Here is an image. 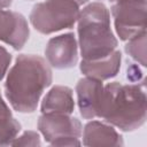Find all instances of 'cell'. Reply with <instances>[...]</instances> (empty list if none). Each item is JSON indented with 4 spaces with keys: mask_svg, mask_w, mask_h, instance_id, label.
Returning a JSON list of instances; mask_svg holds the SVG:
<instances>
[{
    "mask_svg": "<svg viewBox=\"0 0 147 147\" xmlns=\"http://www.w3.org/2000/svg\"><path fill=\"white\" fill-rule=\"evenodd\" d=\"M146 92L144 83L103 85L98 118L124 132H132L146 122Z\"/></svg>",
    "mask_w": 147,
    "mask_h": 147,
    "instance_id": "obj_2",
    "label": "cell"
},
{
    "mask_svg": "<svg viewBox=\"0 0 147 147\" xmlns=\"http://www.w3.org/2000/svg\"><path fill=\"white\" fill-rule=\"evenodd\" d=\"M103 91L102 80L83 77L76 84V95L79 114L85 119H93L98 115V108Z\"/></svg>",
    "mask_w": 147,
    "mask_h": 147,
    "instance_id": "obj_9",
    "label": "cell"
},
{
    "mask_svg": "<svg viewBox=\"0 0 147 147\" xmlns=\"http://www.w3.org/2000/svg\"><path fill=\"white\" fill-rule=\"evenodd\" d=\"M13 3V0H0V9L9 8Z\"/></svg>",
    "mask_w": 147,
    "mask_h": 147,
    "instance_id": "obj_18",
    "label": "cell"
},
{
    "mask_svg": "<svg viewBox=\"0 0 147 147\" xmlns=\"http://www.w3.org/2000/svg\"><path fill=\"white\" fill-rule=\"evenodd\" d=\"M110 14L115 32L123 41L146 30V0H117L111 3Z\"/></svg>",
    "mask_w": 147,
    "mask_h": 147,
    "instance_id": "obj_6",
    "label": "cell"
},
{
    "mask_svg": "<svg viewBox=\"0 0 147 147\" xmlns=\"http://www.w3.org/2000/svg\"><path fill=\"white\" fill-rule=\"evenodd\" d=\"M87 2L88 0H45L32 7L29 20L41 34L71 29L77 23L80 7Z\"/></svg>",
    "mask_w": 147,
    "mask_h": 147,
    "instance_id": "obj_4",
    "label": "cell"
},
{
    "mask_svg": "<svg viewBox=\"0 0 147 147\" xmlns=\"http://www.w3.org/2000/svg\"><path fill=\"white\" fill-rule=\"evenodd\" d=\"M11 60H13L11 54L3 46H0V80H2L7 75Z\"/></svg>",
    "mask_w": 147,
    "mask_h": 147,
    "instance_id": "obj_16",
    "label": "cell"
},
{
    "mask_svg": "<svg viewBox=\"0 0 147 147\" xmlns=\"http://www.w3.org/2000/svg\"><path fill=\"white\" fill-rule=\"evenodd\" d=\"M29 36L28 21L21 13L0 9V41L20 51L26 44Z\"/></svg>",
    "mask_w": 147,
    "mask_h": 147,
    "instance_id": "obj_8",
    "label": "cell"
},
{
    "mask_svg": "<svg viewBox=\"0 0 147 147\" xmlns=\"http://www.w3.org/2000/svg\"><path fill=\"white\" fill-rule=\"evenodd\" d=\"M41 113L69 114L75 110L74 91L69 86L55 85L44 96L40 105Z\"/></svg>",
    "mask_w": 147,
    "mask_h": 147,
    "instance_id": "obj_12",
    "label": "cell"
},
{
    "mask_svg": "<svg viewBox=\"0 0 147 147\" xmlns=\"http://www.w3.org/2000/svg\"><path fill=\"white\" fill-rule=\"evenodd\" d=\"M10 146H41V138L37 131H25L21 136H17Z\"/></svg>",
    "mask_w": 147,
    "mask_h": 147,
    "instance_id": "obj_15",
    "label": "cell"
},
{
    "mask_svg": "<svg viewBox=\"0 0 147 147\" xmlns=\"http://www.w3.org/2000/svg\"><path fill=\"white\" fill-rule=\"evenodd\" d=\"M109 1H110V2L113 3V2H115V1H117V0H109Z\"/></svg>",
    "mask_w": 147,
    "mask_h": 147,
    "instance_id": "obj_19",
    "label": "cell"
},
{
    "mask_svg": "<svg viewBox=\"0 0 147 147\" xmlns=\"http://www.w3.org/2000/svg\"><path fill=\"white\" fill-rule=\"evenodd\" d=\"M5 96L14 110L31 114L53 82L51 65L40 55L20 54L6 75Z\"/></svg>",
    "mask_w": 147,
    "mask_h": 147,
    "instance_id": "obj_1",
    "label": "cell"
},
{
    "mask_svg": "<svg viewBox=\"0 0 147 147\" xmlns=\"http://www.w3.org/2000/svg\"><path fill=\"white\" fill-rule=\"evenodd\" d=\"M77 42L83 60L108 56L118 46L110 25V11L101 1L86 3L77 18Z\"/></svg>",
    "mask_w": 147,
    "mask_h": 147,
    "instance_id": "obj_3",
    "label": "cell"
},
{
    "mask_svg": "<svg viewBox=\"0 0 147 147\" xmlns=\"http://www.w3.org/2000/svg\"><path fill=\"white\" fill-rule=\"evenodd\" d=\"M21 129V123L13 116L11 110L0 93V146L11 145Z\"/></svg>",
    "mask_w": 147,
    "mask_h": 147,
    "instance_id": "obj_13",
    "label": "cell"
},
{
    "mask_svg": "<svg viewBox=\"0 0 147 147\" xmlns=\"http://www.w3.org/2000/svg\"><path fill=\"white\" fill-rule=\"evenodd\" d=\"M38 130L51 146H80L83 125L69 114L41 113L38 118Z\"/></svg>",
    "mask_w": 147,
    "mask_h": 147,
    "instance_id": "obj_5",
    "label": "cell"
},
{
    "mask_svg": "<svg viewBox=\"0 0 147 147\" xmlns=\"http://www.w3.org/2000/svg\"><path fill=\"white\" fill-rule=\"evenodd\" d=\"M121 64H122V53L121 51L115 49L108 56L99 60H93V61L82 60L79 64V69L84 76L92 77L103 82L116 77L121 70Z\"/></svg>",
    "mask_w": 147,
    "mask_h": 147,
    "instance_id": "obj_11",
    "label": "cell"
},
{
    "mask_svg": "<svg viewBox=\"0 0 147 147\" xmlns=\"http://www.w3.org/2000/svg\"><path fill=\"white\" fill-rule=\"evenodd\" d=\"M124 49L131 59L140 65L146 67V30L126 40Z\"/></svg>",
    "mask_w": 147,
    "mask_h": 147,
    "instance_id": "obj_14",
    "label": "cell"
},
{
    "mask_svg": "<svg viewBox=\"0 0 147 147\" xmlns=\"http://www.w3.org/2000/svg\"><path fill=\"white\" fill-rule=\"evenodd\" d=\"M78 42L72 32L52 37L45 48V60L52 68L59 70L74 68L78 62Z\"/></svg>",
    "mask_w": 147,
    "mask_h": 147,
    "instance_id": "obj_7",
    "label": "cell"
},
{
    "mask_svg": "<svg viewBox=\"0 0 147 147\" xmlns=\"http://www.w3.org/2000/svg\"><path fill=\"white\" fill-rule=\"evenodd\" d=\"M126 77L132 83H139L140 78H142V72H141L140 68L137 64H131L130 67H127V75H126Z\"/></svg>",
    "mask_w": 147,
    "mask_h": 147,
    "instance_id": "obj_17",
    "label": "cell"
},
{
    "mask_svg": "<svg viewBox=\"0 0 147 147\" xmlns=\"http://www.w3.org/2000/svg\"><path fill=\"white\" fill-rule=\"evenodd\" d=\"M84 146H123L122 134L115 126L100 121H90L82 132Z\"/></svg>",
    "mask_w": 147,
    "mask_h": 147,
    "instance_id": "obj_10",
    "label": "cell"
}]
</instances>
